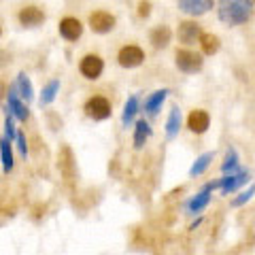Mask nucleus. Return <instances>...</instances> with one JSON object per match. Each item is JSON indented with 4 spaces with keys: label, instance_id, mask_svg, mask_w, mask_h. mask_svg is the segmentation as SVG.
Instances as JSON below:
<instances>
[{
    "label": "nucleus",
    "instance_id": "obj_18",
    "mask_svg": "<svg viewBox=\"0 0 255 255\" xmlns=\"http://www.w3.org/2000/svg\"><path fill=\"white\" fill-rule=\"evenodd\" d=\"M151 136V126L145 122V119H140L134 126V149H142L145 147V142L149 140Z\"/></svg>",
    "mask_w": 255,
    "mask_h": 255
},
{
    "label": "nucleus",
    "instance_id": "obj_7",
    "mask_svg": "<svg viewBox=\"0 0 255 255\" xmlns=\"http://www.w3.org/2000/svg\"><path fill=\"white\" fill-rule=\"evenodd\" d=\"M115 15H111L109 11H94L90 15V28L94 32H98V34H107V32H111L115 28Z\"/></svg>",
    "mask_w": 255,
    "mask_h": 255
},
{
    "label": "nucleus",
    "instance_id": "obj_8",
    "mask_svg": "<svg viewBox=\"0 0 255 255\" xmlns=\"http://www.w3.org/2000/svg\"><path fill=\"white\" fill-rule=\"evenodd\" d=\"M58 30H60V36L64 38V41L75 43L83 34V23L79 21L77 17H64V19H60Z\"/></svg>",
    "mask_w": 255,
    "mask_h": 255
},
{
    "label": "nucleus",
    "instance_id": "obj_31",
    "mask_svg": "<svg viewBox=\"0 0 255 255\" xmlns=\"http://www.w3.org/2000/svg\"><path fill=\"white\" fill-rule=\"evenodd\" d=\"M200 221H202V219H196V223H191V226H189V230H196L198 226H200Z\"/></svg>",
    "mask_w": 255,
    "mask_h": 255
},
{
    "label": "nucleus",
    "instance_id": "obj_27",
    "mask_svg": "<svg viewBox=\"0 0 255 255\" xmlns=\"http://www.w3.org/2000/svg\"><path fill=\"white\" fill-rule=\"evenodd\" d=\"M15 134H17V130H15V119L13 115L6 113L4 115V140H15Z\"/></svg>",
    "mask_w": 255,
    "mask_h": 255
},
{
    "label": "nucleus",
    "instance_id": "obj_5",
    "mask_svg": "<svg viewBox=\"0 0 255 255\" xmlns=\"http://www.w3.org/2000/svg\"><path fill=\"white\" fill-rule=\"evenodd\" d=\"M79 73L85 79H90V81H96V79H100L102 73H105V60L96 53H87L79 62Z\"/></svg>",
    "mask_w": 255,
    "mask_h": 255
},
{
    "label": "nucleus",
    "instance_id": "obj_13",
    "mask_svg": "<svg viewBox=\"0 0 255 255\" xmlns=\"http://www.w3.org/2000/svg\"><path fill=\"white\" fill-rule=\"evenodd\" d=\"M200 34H202L200 23H196V21H181L179 23V41L181 43L194 45L200 41Z\"/></svg>",
    "mask_w": 255,
    "mask_h": 255
},
{
    "label": "nucleus",
    "instance_id": "obj_20",
    "mask_svg": "<svg viewBox=\"0 0 255 255\" xmlns=\"http://www.w3.org/2000/svg\"><path fill=\"white\" fill-rule=\"evenodd\" d=\"M198 43L202 45L204 55H215V53L219 51V47H221L219 36L211 34V32H202V34H200V41H198Z\"/></svg>",
    "mask_w": 255,
    "mask_h": 255
},
{
    "label": "nucleus",
    "instance_id": "obj_17",
    "mask_svg": "<svg viewBox=\"0 0 255 255\" xmlns=\"http://www.w3.org/2000/svg\"><path fill=\"white\" fill-rule=\"evenodd\" d=\"M209 202H211V191L206 189V187H202L200 194H196V196L187 202V213H189V215L202 213V211L206 209V206H209Z\"/></svg>",
    "mask_w": 255,
    "mask_h": 255
},
{
    "label": "nucleus",
    "instance_id": "obj_12",
    "mask_svg": "<svg viewBox=\"0 0 255 255\" xmlns=\"http://www.w3.org/2000/svg\"><path fill=\"white\" fill-rule=\"evenodd\" d=\"M209 126H211V115L206 113V111L202 109H196V111H191L189 117H187V128L194 134H204L206 130H209Z\"/></svg>",
    "mask_w": 255,
    "mask_h": 255
},
{
    "label": "nucleus",
    "instance_id": "obj_29",
    "mask_svg": "<svg viewBox=\"0 0 255 255\" xmlns=\"http://www.w3.org/2000/svg\"><path fill=\"white\" fill-rule=\"evenodd\" d=\"M15 140H17L19 153L26 157V155H28V140H26V134H23V132H17V134H15Z\"/></svg>",
    "mask_w": 255,
    "mask_h": 255
},
{
    "label": "nucleus",
    "instance_id": "obj_4",
    "mask_svg": "<svg viewBox=\"0 0 255 255\" xmlns=\"http://www.w3.org/2000/svg\"><path fill=\"white\" fill-rule=\"evenodd\" d=\"M58 168L62 172L66 185H73V181L77 179V162H75V153L68 145H64L60 149V155H58Z\"/></svg>",
    "mask_w": 255,
    "mask_h": 255
},
{
    "label": "nucleus",
    "instance_id": "obj_23",
    "mask_svg": "<svg viewBox=\"0 0 255 255\" xmlns=\"http://www.w3.org/2000/svg\"><path fill=\"white\" fill-rule=\"evenodd\" d=\"M0 159H2V170L9 174L13 170V149H11V142L0 138Z\"/></svg>",
    "mask_w": 255,
    "mask_h": 255
},
{
    "label": "nucleus",
    "instance_id": "obj_28",
    "mask_svg": "<svg viewBox=\"0 0 255 255\" xmlns=\"http://www.w3.org/2000/svg\"><path fill=\"white\" fill-rule=\"evenodd\" d=\"M253 194H255V187H253V185H249V189L243 191V194L238 196V198H234V200H232V206H243L245 202H249V200H251Z\"/></svg>",
    "mask_w": 255,
    "mask_h": 255
},
{
    "label": "nucleus",
    "instance_id": "obj_19",
    "mask_svg": "<svg viewBox=\"0 0 255 255\" xmlns=\"http://www.w3.org/2000/svg\"><path fill=\"white\" fill-rule=\"evenodd\" d=\"M170 92L168 90H157V92H153L149 96V98L145 100V111L149 115H155L159 109H162V105H164V100H166V96H168Z\"/></svg>",
    "mask_w": 255,
    "mask_h": 255
},
{
    "label": "nucleus",
    "instance_id": "obj_3",
    "mask_svg": "<svg viewBox=\"0 0 255 255\" xmlns=\"http://www.w3.org/2000/svg\"><path fill=\"white\" fill-rule=\"evenodd\" d=\"M83 111H85L87 117L94 119V122H105V119L111 117V102H109V98H105V96H92V98L85 100Z\"/></svg>",
    "mask_w": 255,
    "mask_h": 255
},
{
    "label": "nucleus",
    "instance_id": "obj_22",
    "mask_svg": "<svg viewBox=\"0 0 255 255\" xmlns=\"http://www.w3.org/2000/svg\"><path fill=\"white\" fill-rule=\"evenodd\" d=\"M136 113H138V98H136V96H132V98H128V102L124 105V113H122V124H124V128H128V126L134 122Z\"/></svg>",
    "mask_w": 255,
    "mask_h": 255
},
{
    "label": "nucleus",
    "instance_id": "obj_14",
    "mask_svg": "<svg viewBox=\"0 0 255 255\" xmlns=\"http://www.w3.org/2000/svg\"><path fill=\"white\" fill-rule=\"evenodd\" d=\"M13 87H15V92H17L19 100L23 102V105L34 100V87H32V81H30V77H28L26 73H19V75H17Z\"/></svg>",
    "mask_w": 255,
    "mask_h": 255
},
{
    "label": "nucleus",
    "instance_id": "obj_25",
    "mask_svg": "<svg viewBox=\"0 0 255 255\" xmlns=\"http://www.w3.org/2000/svg\"><path fill=\"white\" fill-rule=\"evenodd\" d=\"M60 92V81L58 79H53V81H49L45 87H43V92H41V98H38V102H41V107H47V105H51V102L55 100V96H58Z\"/></svg>",
    "mask_w": 255,
    "mask_h": 255
},
{
    "label": "nucleus",
    "instance_id": "obj_15",
    "mask_svg": "<svg viewBox=\"0 0 255 255\" xmlns=\"http://www.w3.org/2000/svg\"><path fill=\"white\" fill-rule=\"evenodd\" d=\"M177 6L183 13H187V15H202L209 9H213L215 2H213V0H181Z\"/></svg>",
    "mask_w": 255,
    "mask_h": 255
},
{
    "label": "nucleus",
    "instance_id": "obj_26",
    "mask_svg": "<svg viewBox=\"0 0 255 255\" xmlns=\"http://www.w3.org/2000/svg\"><path fill=\"white\" fill-rule=\"evenodd\" d=\"M238 170V153H236V149L230 147L228 149V153H226V159H223V164H221V172L223 174H236Z\"/></svg>",
    "mask_w": 255,
    "mask_h": 255
},
{
    "label": "nucleus",
    "instance_id": "obj_6",
    "mask_svg": "<svg viewBox=\"0 0 255 255\" xmlns=\"http://www.w3.org/2000/svg\"><path fill=\"white\" fill-rule=\"evenodd\" d=\"M117 62L122 68H136L145 62V51L138 45H126L117 53Z\"/></svg>",
    "mask_w": 255,
    "mask_h": 255
},
{
    "label": "nucleus",
    "instance_id": "obj_21",
    "mask_svg": "<svg viewBox=\"0 0 255 255\" xmlns=\"http://www.w3.org/2000/svg\"><path fill=\"white\" fill-rule=\"evenodd\" d=\"M211 162H213V153H211V151H206V153L198 155L196 162L191 164V168H189V177H200V174H204L206 168L211 166Z\"/></svg>",
    "mask_w": 255,
    "mask_h": 255
},
{
    "label": "nucleus",
    "instance_id": "obj_16",
    "mask_svg": "<svg viewBox=\"0 0 255 255\" xmlns=\"http://www.w3.org/2000/svg\"><path fill=\"white\" fill-rule=\"evenodd\" d=\"M170 38H172V32H170L168 26H155L153 30H151V34H149V41H151V45H153L155 49H164V47H168Z\"/></svg>",
    "mask_w": 255,
    "mask_h": 255
},
{
    "label": "nucleus",
    "instance_id": "obj_9",
    "mask_svg": "<svg viewBox=\"0 0 255 255\" xmlns=\"http://www.w3.org/2000/svg\"><path fill=\"white\" fill-rule=\"evenodd\" d=\"M6 102H9V107H6V113L13 115V119L26 122V119L30 117L28 107L19 100V96H17V92H15V87H13V85L9 87V92H6Z\"/></svg>",
    "mask_w": 255,
    "mask_h": 255
},
{
    "label": "nucleus",
    "instance_id": "obj_10",
    "mask_svg": "<svg viewBox=\"0 0 255 255\" xmlns=\"http://www.w3.org/2000/svg\"><path fill=\"white\" fill-rule=\"evenodd\" d=\"M17 17H19L21 26L36 28V26H41V23L45 21V13H43V9H38L36 4H26V6H21V9H19Z\"/></svg>",
    "mask_w": 255,
    "mask_h": 255
},
{
    "label": "nucleus",
    "instance_id": "obj_30",
    "mask_svg": "<svg viewBox=\"0 0 255 255\" xmlns=\"http://www.w3.org/2000/svg\"><path fill=\"white\" fill-rule=\"evenodd\" d=\"M149 13H151V2H140L138 4V15L140 17H147Z\"/></svg>",
    "mask_w": 255,
    "mask_h": 255
},
{
    "label": "nucleus",
    "instance_id": "obj_1",
    "mask_svg": "<svg viewBox=\"0 0 255 255\" xmlns=\"http://www.w3.org/2000/svg\"><path fill=\"white\" fill-rule=\"evenodd\" d=\"M217 15L223 23L228 26H238V23H247L251 17L253 2L251 0H221L217 4Z\"/></svg>",
    "mask_w": 255,
    "mask_h": 255
},
{
    "label": "nucleus",
    "instance_id": "obj_2",
    "mask_svg": "<svg viewBox=\"0 0 255 255\" xmlns=\"http://www.w3.org/2000/svg\"><path fill=\"white\" fill-rule=\"evenodd\" d=\"M174 62H177V68L183 70V73H187V75L200 73L202 66H204L202 55L191 51V49H179L177 53H174Z\"/></svg>",
    "mask_w": 255,
    "mask_h": 255
},
{
    "label": "nucleus",
    "instance_id": "obj_11",
    "mask_svg": "<svg viewBox=\"0 0 255 255\" xmlns=\"http://www.w3.org/2000/svg\"><path fill=\"white\" fill-rule=\"evenodd\" d=\"M251 179V172L249 170H238L236 174H226L223 179L217 181V187L221 189V194H230V191L238 189L241 185H245L247 181Z\"/></svg>",
    "mask_w": 255,
    "mask_h": 255
},
{
    "label": "nucleus",
    "instance_id": "obj_24",
    "mask_svg": "<svg viewBox=\"0 0 255 255\" xmlns=\"http://www.w3.org/2000/svg\"><path fill=\"white\" fill-rule=\"evenodd\" d=\"M179 130H181V111L174 107V109L170 111L168 119H166V136L174 138V136L179 134Z\"/></svg>",
    "mask_w": 255,
    "mask_h": 255
},
{
    "label": "nucleus",
    "instance_id": "obj_32",
    "mask_svg": "<svg viewBox=\"0 0 255 255\" xmlns=\"http://www.w3.org/2000/svg\"><path fill=\"white\" fill-rule=\"evenodd\" d=\"M0 36H2V28H0Z\"/></svg>",
    "mask_w": 255,
    "mask_h": 255
}]
</instances>
